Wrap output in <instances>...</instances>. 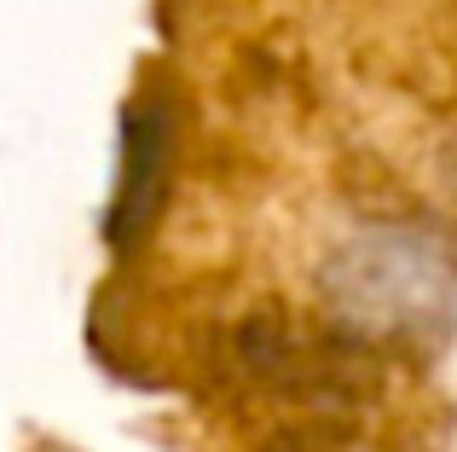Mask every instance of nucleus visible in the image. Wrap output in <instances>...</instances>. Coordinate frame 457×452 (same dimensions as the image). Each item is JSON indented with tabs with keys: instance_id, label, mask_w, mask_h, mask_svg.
I'll return each instance as SVG.
<instances>
[{
	"instance_id": "f257e3e1",
	"label": "nucleus",
	"mask_w": 457,
	"mask_h": 452,
	"mask_svg": "<svg viewBox=\"0 0 457 452\" xmlns=\"http://www.w3.org/2000/svg\"><path fill=\"white\" fill-rule=\"evenodd\" d=\"M168 180H174V111L168 99H139L122 116V174L104 221L111 249H134L151 232V221L168 204Z\"/></svg>"
}]
</instances>
